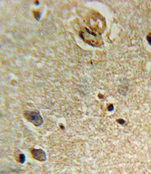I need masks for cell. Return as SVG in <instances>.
<instances>
[{"mask_svg": "<svg viewBox=\"0 0 151 174\" xmlns=\"http://www.w3.org/2000/svg\"><path fill=\"white\" fill-rule=\"evenodd\" d=\"M32 157L34 159L38 161H43L47 160V156L45 152L42 150H37V149H33L31 151Z\"/></svg>", "mask_w": 151, "mask_h": 174, "instance_id": "2", "label": "cell"}, {"mask_svg": "<svg viewBox=\"0 0 151 174\" xmlns=\"http://www.w3.org/2000/svg\"><path fill=\"white\" fill-rule=\"evenodd\" d=\"M118 122L119 123H121V124H124V123H125V122H124L123 120H122V121H120V120H118Z\"/></svg>", "mask_w": 151, "mask_h": 174, "instance_id": "4", "label": "cell"}, {"mask_svg": "<svg viewBox=\"0 0 151 174\" xmlns=\"http://www.w3.org/2000/svg\"><path fill=\"white\" fill-rule=\"evenodd\" d=\"M25 117L36 126H40L43 122L42 117L38 111H27L25 114Z\"/></svg>", "mask_w": 151, "mask_h": 174, "instance_id": "1", "label": "cell"}, {"mask_svg": "<svg viewBox=\"0 0 151 174\" xmlns=\"http://www.w3.org/2000/svg\"><path fill=\"white\" fill-rule=\"evenodd\" d=\"M25 161V156L23 154L20 155V162L21 163H23Z\"/></svg>", "mask_w": 151, "mask_h": 174, "instance_id": "3", "label": "cell"}]
</instances>
